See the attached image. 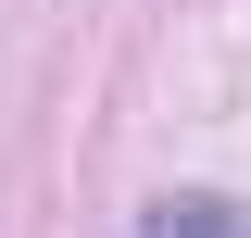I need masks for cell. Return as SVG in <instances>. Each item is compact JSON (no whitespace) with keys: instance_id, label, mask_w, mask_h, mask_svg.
<instances>
[{"instance_id":"6da1fadb","label":"cell","mask_w":251,"mask_h":238,"mask_svg":"<svg viewBox=\"0 0 251 238\" xmlns=\"http://www.w3.org/2000/svg\"><path fill=\"white\" fill-rule=\"evenodd\" d=\"M138 238H251V213H239V201H151Z\"/></svg>"}]
</instances>
